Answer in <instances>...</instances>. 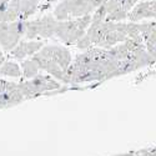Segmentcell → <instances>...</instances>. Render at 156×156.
Wrapping results in <instances>:
<instances>
[{
	"instance_id": "ffe728a7",
	"label": "cell",
	"mask_w": 156,
	"mask_h": 156,
	"mask_svg": "<svg viewBox=\"0 0 156 156\" xmlns=\"http://www.w3.org/2000/svg\"><path fill=\"white\" fill-rule=\"evenodd\" d=\"M15 89H18V84L16 83L0 79V94L6 93V91H11V90H15Z\"/></svg>"
},
{
	"instance_id": "5b68a950",
	"label": "cell",
	"mask_w": 156,
	"mask_h": 156,
	"mask_svg": "<svg viewBox=\"0 0 156 156\" xmlns=\"http://www.w3.org/2000/svg\"><path fill=\"white\" fill-rule=\"evenodd\" d=\"M51 60H54L56 64H59V66L62 70H65L71 64V54H70L69 49H66L65 46L54 45V51H53V58H51Z\"/></svg>"
},
{
	"instance_id": "7a4b0ae2",
	"label": "cell",
	"mask_w": 156,
	"mask_h": 156,
	"mask_svg": "<svg viewBox=\"0 0 156 156\" xmlns=\"http://www.w3.org/2000/svg\"><path fill=\"white\" fill-rule=\"evenodd\" d=\"M34 91V98L45 95L46 93L54 91V90H59L61 87L60 81L56 79H53L49 75H43V74H37L35 77L29 80Z\"/></svg>"
},
{
	"instance_id": "44dd1931",
	"label": "cell",
	"mask_w": 156,
	"mask_h": 156,
	"mask_svg": "<svg viewBox=\"0 0 156 156\" xmlns=\"http://www.w3.org/2000/svg\"><path fill=\"white\" fill-rule=\"evenodd\" d=\"M5 108H12L10 91L0 94V109H5Z\"/></svg>"
},
{
	"instance_id": "4fadbf2b",
	"label": "cell",
	"mask_w": 156,
	"mask_h": 156,
	"mask_svg": "<svg viewBox=\"0 0 156 156\" xmlns=\"http://www.w3.org/2000/svg\"><path fill=\"white\" fill-rule=\"evenodd\" d=\"M127 15H129V12L125 11L122 8H116L115 10L110 11L108 14L106 20L114 21V23H120V21H124L125 19H127Z\"/></svg>"
},
{
	"instance_id": "7402d4cb",
	"label": "cell",
	"mask_w": 156,
	"mask_h": 156,
	"mask_svg": "<svg viewBox=\"0 0 156 156\" xmlns=\"http://www.w3.org/2000/svg\"><path fill=\"white\" fill-rule=\"evenodd\" d=\"M76 46L79 49H81V50H87L89 48L93 46V43H91V40H90V37L85 34L83 37H80L79 40L76 41Z\"/></svg>"
},
{
	"instance_id": "cb8c5ba5",
	"label": "cell",
	"mask_w": 156,
	"mask_h": 156,
	"mask_svg": "<svg viewBox=\"0 0 156 156\" xmlns=\"http://www.w3.org/2000/svg\"><path fill=\"white\" fill-rule=\"evenodd\" d=\"M146 50L149 51V54L156 60V44L155 45H150V46H146Z\"/></svg>"
},
{
	"instance_id": "4316f807",
	"label": "cell",
	"mask_w": 156,
	"mask_h": 156,
	"mask_svg": "<svg viewBox=\"0 0 156 156\" xmlns=\"http://www.w3.org/2000/svg\"><path fill=\"white\" fill-rule=\"evenodd\" d=\"M0 76H2V74H0Z\"/></svg>"
},
{
	"instance_id": "d4e9b609",
	"label": "cell",
	"mask_w": 156,
	"mask_h": 156,
	"mask_svg": "<svg viewBox=\"0 0 156 156\" xmlns=\"http://www.w3.org/2000/svg\"><path fill=\"white\" fill-rule=\"evenodd\" d=\"M90 2H91V4L94 5V8L96 9V8H99V6L104 5V4H106L108 0H90Z\"/></svg>"
},
{
	"instance_id": "ac0fdd59",
	"label": "cell",
	"mask_w": 156,
	"mask_h": 156,
	"mask_svg": "<svg viewBox=\"0 0 156 156\" xmlns=\"http://www.w3.org/2000/svg\"><path fill=\"white\" fill-rule=\"evenodd\" d=\"M75 20H76V24H77V28L83 29V30H87L89 27L91 25L93 16H91V14H89V15H84V16H80V18H76Z\"/></svg>"
},
{
	"instance_id": "d6986e66",
	"label": "cell",
	"mask_w": 156,
	"mask_h": 156,
	"mask_svg": "<svg viewBox=\"0 0 156 156\" xmlns=\"http://www.w3.org/2000/svg\"><path fill=\"white\" fill-rule=\"evenodd\" d=\"M31 60H34L35 62H36V65L39 66V69L40 70H45L46 69V66H48V62H49V60L50 59H46L45 56H43L40 53H36L35 55H33L31 56Z\"/></svg>"
},
{
	"instance_id": "8fae6325",
	"label": "cell",
	"mask_w": 156,
	"mask_h": 156,
	"mask_svg": "<svg viewBox=\"0 0 156 156\" xmlns=\"http://www.w3.org/2000/svg\"><path fill=\"white\" fill-rule=\"evenodd\" d=\"M21 71H23V76L25 77V79H33V77H35L37 74H39V66L36 65V62L34 60H23L21 61Z\"/></svg>"
},
{
	"instance_id": "277c9868",
	"label": "cell",
	"mask_w": 156,
	"mask_h": 156,
	"mask_svg": "<svg viewBox=\"0 0 156 156\" xmlns=\"http://www.w3.org/2000/svg\"><path fill=\"white\" fill-rule=\"evenodd\" d=\"M94 11L95 8L90 0H71V18L76 19L84 15H89Z\"/></svg>"
},
{
	"instance_id": "9c48e42d",
	"label": "cell",
	"mask_w": 156,
	"mask_h": 156,
	"mask_svg": "<svg viewBox=\"0 0 156 156\" xmlns=\"http://www.w3.org/2000/svg\"><path fill=\"white\" fill-rule=\"evenodd\" d=\"M45 71L49 74V75H51V76H54L56 80H59L60 83H64V84H66V85H69V80L66 79V76H65V73H64V70L59 66V64H56L54 60H49V62H48V66H46V69H45Z\"/></svg>"
},
{
	"instance_id": "3957f363",
	"label": "cell",
	"mask_w": 156,
	"mask_h": 156,
	"mask_svg": "<svg viewBox=\"0 0 156 156\" xmlns=\"http://www.w3.org/2000/svg\"><path fill=\"white\" fill-rule=\"evenodd\" d=\"M127 19L133 23H137L142 19H152L151 0H145V2L137 3L133 8V10L129 12Z\"/></svg>"
},
{
	"instance_id": "603a6c76",
	"label": "cell",
	"mask_w": 156,
	"mask_h": 156,
	"mask_svg": "<svg viewBox=\"0 0 156 156\" xmlns=\"http://www.w3.org/2000/svg\"><path fill=\"white\" fill-rule=\"evenodd\" d=\"M53 51H54V45H44L39 53L46 59H51L53 58Z\"/></svg>"
},
{
	"instance_id": "5bb4252c",
	"label": "cell",
	"mask_w": 156,
	"mask_h": 156,
	"mask_svg": "<svg viewBox=\"0 0 156 156\" xmlns=\"http://www.w3.org/2000/svg\"><path fill=\"white\" fill-rule=\"evenodd\" d=\"M24 46H25V50H27L28 56H33L41 50V48L44 46V43L40 40H28V41H24Z\"/></svg>"
},
{
	"instance_id": "6da1fadb",
	"label": "cell",
	"mask_w": 156,
	"mask_h": 156,
	"mask_svg": "<svg viewBox=\"0 0 156 156\" xmlns=\"http://www.w3.org/2000/svg\"><path fill=\"white\" fill-rule=\"evenodd\" d=\"M86 34V30L77 28L76 20H65L59 21L55 30V36H58L65 45H73L76 44V41L80 37H83Z\"/></svg>"
},
{
	"instance_id": "ba28073f",
	"label": "cell",
	"mask_w": 156,
	"mask_h": 156,
	"mask_svg": "<svg viewBox=\"0 0 156 156\" xmlns=\"http://www.w3.org/2000/svg\"><path fill=\"white\" fill-rule=\"evenodd\" d=\"M54 16L58 21L70 20L71 18V0H62L54 9Z\"/></svg>"
},
{
	"instance_id": "e0dca14e",
	"label": "cell",
	"mask_w": 156,
	"mask_h": 156,
	"mask_svg": "<svg viewBox=\"0 0 156 156\" xmlns=\"http://www.w3.org/2000/svg\"><path fill=\"white\" fill-rule=\"evenodd\" d=\"M10 54H11L12 58H15V59H18L20 61H23L25 58H27L28 54H27V50H25V46H24V40L20 41L14 49H12L10 51Z\"/></svg>"
},
{
	"instance_id": "7c38bea8",
	"label": "cell",
	"mask_w": 156,
	"mask_h": 156,
	"mask_svg": "<svg viewBox=\"0 0 156 156\" xmlns=\"http://www.w3.org/2000/svg\"><path fill=\"white\" fill-rule=\"evenodd\" d=\"M28 40H35L40 36V19L27 21V33H25Z\"/></svg>"
},
{
	"instance_id": "484cf974",
	"label": "cell",
	"mask_w": 156,
	"mask_h": 156,
	"mask_svg": "<svg viewBox=\"0 0 156 156\" xmlns=\"http://www.w3.org/2000/svg\"><path fill=\"white\" fill-rule=\"evenodd\" d=\"M5 62V56H4V54H3V51L0 50V66Z\"/></svg>"
},
{
	"instance_id": "52a82bcc",
	"label": "cell",
	"mask_w": 156,
	"mask_h": 156,
	"mask_svg": "<svg viewBox=\"0 0 156 156\" xmlns=\"http://www.w3.org/2000/svg\"><path fill=\"white\" fill-rule=\"evenodd\" d=\"M39 9V0H20V20H27Z\"/></svg>"
},
{
	"instance_id": "8992f818",
	"label": "cell",
	"mask_w": 156,
	"mask_h": 156,
	"mask_svg": "<svg viewBox=\"0 0 156 156\" xmlns=\"http://www.w3.org/2000/svg\"><path fill=\"white\" fill-rule=\"evenodd\" d=\"M58 20L55 16L45 15L40 18V37H51L55 35V30L58 27Z\"/></svg>"
},
{
	"instance_id": "2e32d148",
	"label": "cell",
	"mask_w": 156,
	"mask_h": 156,
	"mask_svg": "<svg viewBox=\"0 0 156 156\" xmlns=\"http://www.w3.org/2000/svg\"><path fill=\"white\" fill-rule=\"evenodd\" d=\"M93 16V21L91 23H102L106 20V16H108V8H106V4H104L99 8L95 9L94 14L91 15Z\"/></svg>"
},
{
	"instance_id": "9a60e30c",
	"label": "cell",
	"mask_w": 156,
	"mask_h": 156,
	"mask_svg": "<svg viewBox=\"0 0 156 156\" xmlns=\"http://www.w3.org/2000/svg\"><path fill=\"white\" fill-rule=\"evenodd\" d=\"M10 39V28L9 23H0V45L3 49L6 48Z\"/></svg>"
},
{
	"instance_id": "30bf717a",
	"label": "cell",
	"mask_w": 156,
	"mask_h": 156,
	"mask_svg": "<svg viewBox=\"0 0 156 156\" xmlns=\"http://www.w3.org/2000/svg\"><path fill=\"white\" fill-rule=\"evenodd\" d=\"M0 74L4 76H10V77H21L23 71L21 66H19V64L14 61H5L2 66H0Z\"/></svg>"
}]
</instances>
